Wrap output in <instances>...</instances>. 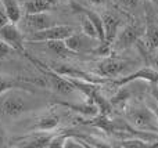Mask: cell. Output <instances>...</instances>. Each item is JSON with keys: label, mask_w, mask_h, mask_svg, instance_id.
<instances>
[{"label": "cell", "mask_w": 158, "mask_h": 148, "mask_svg": "<svg viewBox=\"0 0 158 148\" xmlns=\"http://www.w3.org/2000/svg\"><path fill=\"white\" fill-rule=\"evenodd\" d=\"M126 119L129 125L133 126L136 130L143 133H158V121L153 110H150L146 105L132 107L126 111Z\"/></svg>", "instance_id": "6da1fadb"}, {"label": "cell", "mask_w": 158, "mask_h": 148, "mask_svg": "<svg viewBox=\"0 0 158 148\" xmlns=\"http://www.w3.org/2000/svg\"><path fill=\"white\" fill-rule=\"evenodd\" d=\"M74 32H75L74 26H69V25H52L49 28L32 32L29 36L25 38V42L44 43V42H50V40H65Z\"/></svg>", "instance_id": "7a4b0ae2"}, {"label": "cell", "mask_w": 158, "mask_h": 148, "mask_svg": "<svg viewBox=\"0 0 158 148\" xmlns=\"http://www.w3.org/2000/svg\"><path fill=\"white\" fill-rule=\"evenodd\" d=\"M28 111H31L29 101L14 90L7 91L6 97L0 102V112L8 118H18Z\"/></svg>", "instance_id": "3957f363"}, {"label": "cell", "mask_w": 158, "mask_h": 148, "mask_svg": "<svg viewBox=\"0 0 158 148\" xmlns=\"http://www.w3.org/2000/svg\"><path fill=\"white\" fill-rule=\"evenodd\" d=\"M142 29H140L137 25L135 24H129V25H125L123 28H121L118 30V35L115 38L114 43H112V47L111 49L114 51H122V50H126L129 49L131 46H133L139 38L142 36Z\"/></svg>", "instance_id": "277c9868"}, {"label": "cell", "mask_w": 158, "mask_h": 148, "mask_svg": "<svg viewBox=\"0 0 158 148\" xmlns=\"http://www.w3.org/2000/svg\"><path fill=\"white\" fill-rule=\"evenodd\" d=\"M0 39H3L4 42H7L11 47H13L15 51L22 53V54L27 55L24 49L25 44V36L22 35V32L18 29L17 24L13 22H7L4 26L0 28Z\"/></svg>", "instance_id": "5b68a950"}, {"label": "cell", "mask_w": 158, "mask_h": 148, "mask_svg": "<svg viewBox=\"0 0 158 148\" xmlns=\"http://www.w3.org/2000/svg\"><path fill=\"white\" fill-rule=\"evenodd\" d=\"M128 61L121 60V58L115 57H106L103 61H100L97 66V74L107 79H114L118 78L125 72L126 66H128Z\"/></svg>", "instance_id": "8992f818"}, {"label": "cell", "mask_w": 158, "mask_h": 148, "mask_svg": "<svg viewBox=\"0 0 158 148\" xmlns=\"http://www.w3.org/2000/svg\"><path fill=\"white\" fill-rule=\"evenodd\" d=\"M135 80H147L150 83H157L158 82V72L156 71L154 68H148V66H144V68L139 69V71L133 72L131 75H126V76H122L121 78L118 76L117 79L111 80L115 86H119V87H123L125 85L131 82H135Z\"/></svg>", "instance_id": "52a82bcc"}, {"label": "cell", "mask_w": 158, "mask_h": 148, "mask_svg": "<svg viewBox=\"0 0 158 148\" xmlns=\"http://www.w3.org/2000/svg\"><path fill=\"white\" fill-rule=\"evenodd\" d=\"M101 17H103V24H104V42L101 44L111 49L112 43H114L115 38L118 35V30H119L121 19L111 13H107Z\"/></svg>", "instance_id": "ba28073f"}, {"label": "cell", "mask_w": 158, "mask_h": 148, "mask_svg": "<svg viewBox=\"0 0 158 148\" xmlns=\"http://www.w3.org/2000/svg\"><path fill=\"white\" fill-rule=\"evenodd\" d=\"M27 22L32 30H40L44 28H49L53 25V18L47 13H36V14H27Z\"/></svg>", "instance_id": "9c48e42d"}, {"label": "cell", "mask_w": 158, "mask_h": 148, "mask_svg": "<svg viewBox=\"0 0 158 148\" xmlns=\"http://www.w3.org/2000/svg\"><path fill=\"white\" fill-rule=\"evenodd\" d=\"M57 0H25L22 8L27 14L36 13H47Z\"/></svg>", "instance_id": "30bf717a"}, {"label": "cell", "mask_w": 158, "mask_h": 148, "mask_svg": "<svg viewBox=\"0 0 158 148\" xmlns=\"http://www.w3.org/2000/svg\"><path fill=\"white\" fill-rule=\"evenodd\" d=\"M60 125V118H58L56 114H47V115H43L36 121L35 126H33V130H38V132H52V130H56Z\"/></svg>", "instance_id": "8fae6325"}, {"label": "cell", "mask_w": 158, "mask_h": 148, "mask_svg": "<svg viewBox=\"0 0 158 148\" xmlns=\"http://www.w3.org/2000/svg\"><path fill=\"white\" fill-rule=\"evenodd\" d=\"M144 40L150 50L158 49V22L156 19H147V24L144 28Z\"/></svg>", "instance_id": "7c38bea8"}, {"label": "cell", "mask_w": 158, "mask_h": 148, "mask_svg": "<svg viewBox=\"0 0 158 148\" xmlns=\"http://www.w3.org/2000/svg\"><path fill=\"white\" fill-rule=\"evenodd\" d=\"M2 3L8 17V21L13 24H18L22 17V7L18 0H2Z\"/></svg>", "instance_id": "4fadbf2b"}, {"label": "cell", "mask_w": 158, "mask_h": 148, "mask_svg": "<svg viewBox=\"0 0 158 148\" xmlns=\"http://www.w3.org/2000/svg\"><path fill=\"white\" fill-rule=\"evenodd\" d=\"M81 13H83L87 18L92 21V24L94 25L96 28V32H97V38H98V42L103 43L104 42V24H103V17L100 14H97L96 11H92V10H87V8H83V7H78Z\"/></svg>", "instance_id": "5bb4252c"}, {"label": "cell", "mask_w": 158, "mask_h": 148, "mask_svg": "<svg viewBox=\"0 0 158 148\" xmlns=\"http://www.w3.org/2000/svg\"><path fill=\"white\" fill-rule=\"evenodd\" d=\"M47 132H39V134L31 137L29 140H25L24 144H19L21 147L28 148H49V143L52 141L53 134H46Z\"/></svg>", "instance_id": "9a60e30c"}, {"label": "cell", "mask_w": 158, "mask_h": 148, "mask_svg": "<svg viewBox=\"0 0 158 148\" xmlns=\"http://www.w3.org/2000/svg\"><path fill=\"white\" fill-rule=\"evenodd\" d=\"M47 44V49L52 50L54 54L60 55V57H67V55H75L71 50L67 47L65 42L64 40H50V42H44Z\"/></svg>", "instance_id": "2e32d148"}, {"label": "cell", "mask_w": 158, "mask_h": 148, "mask_svg": "<svg viewBox=\"0 0 158 148\" xmlns=\"http://www.w3.org/2000/svg\"><path fill=\"white\" fill-rule=\"evenodd\" d=\"M82 33H85L86 36H89V38H92V39H97L98 40L94 25L92 24V21H90L83 13H82Z\"/></svg>", "instance_id": "e0dca14e"}, {"label": "cell", "mask_w": 158, "mask_h": 148, "mask_svg": "<svg viewBox=\"0 0 158 148\" xmlns=\"http://www.w3.org/2000/svg\"><path fill=\"white\" fill-rule=\"evenodd\" d=\"M86 147H92V146L86 144L83 140L75 137V136H67L63 144V148H86Z\"/></svg>", "instance_id": "ac0fdd59"}, {"label": "cell", "mask_w": 158, "mask_h": 148, "mask_svg": "<svg viewBox=\"0 0 158 148\" xmlns=\"http://www.w3.org/2000/svg\"><path fill=\"white\" fill-rule=\"evenodd\" d=\"M148 141L146 140H142V138H131V140H125L122 141L121 147H131V148H144V147H148Z\"/></svg>", "instance_id": "d6986e66"}, {"label": "cell", "mask_w": 158, "mask_h": 148, "mask_svg": "<svg viewBox=\"0 0 158 148\" xmlns=\"http://www.w3.org/2000/svg\"><path fill=\"white\" fill-rule=\"evenodd\" d=\"M13 51H15V50H14L7 42H4L3 39H0V58L8 57Z\"/></svg>", "instance_id": "ffe728a7"}, {"label": "cell", "mask_w": 158, "mask_h": 148, "mask_svg": "<svg viewBox=\"0 0 158 148\" xmlns=\"http://www.w3.org/2000/svg\"><path fill=\"white\" fill-rule=\"evenodd\" d=\"M126 97H129V93L125 90V89H122V90H119V93L115 94V96L112 97L110 101H111V104L114 105V104H118V102L123 101V100H126Z\"/></svg>", "instance_id": "44dd1931"}, {"label": "cell", "mask_w": 158, "mask_h": 148, "mask_svg": "<svg viewBox=\"0 0 158 148\" xmlns=\"http://www.w3.org/2000/svg\"><path fill=\"white\" fill-rule=\"evenodd\" d=\"M119 2L125 8H128V10H133V8H136L137 6H139L140 0H119Z\"/></svg>", "instance_id": "7402d4cb"}, {"label": "cell", "mask_w": 158, "mask_h": 148, "mask_svg": "<svg viewBox=\"0 0 158 148\" xmlns=\"http://www.w3.org/2000/svg\"><path fill=\"white\" fill-rule=\"evenodd\" d=\"M7 22H10V21H8V17H7V14H6L4 7H3L2 0H0V28L4 26Z\"/></svg>", "instance_id": "603a6c76"}, {"label": "cell", "mask_w": 158, "mask_h": 148, "mask_svg": "<svg viewBox=\"0 0 158 148\" xmlns=\"http://www.w3.org/2000/svg\"><path fill=\"white\" fill-rule=\"evenodd\" d=\"M90 3H93V4H103L104 0H89Z\"/></svg>", "instance_id": "cb8c5ba5"}, {"label": "cell", "mask_w": 158, "mask_h": 148, "mask_svg": "<svg viewBox=\"0 0 158 148\" xmlns=\"http://www.w3.org/2000/svg\"><path fill=\"white\" fill-rule=\"evenodd\" d=\"M154 114H156V116H157V121H158V107L154 108Z\"/></svg>", "instance_id": "d4e9b609"}, {"label": "cell", "mask_w": 158, "mask_h": 148, "mask_svg": "<svg viewBox=\"0 0 158 148\" xmlns=\"http://www.w3.org/2000/svg\"><path fill=\"white\" fill-rule=\"evenodd\" d=\"M147 2H154V3H157L158 4V0H147Z\"/></svg>", "instance_id": "484cf974"}]
</instances>
